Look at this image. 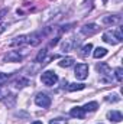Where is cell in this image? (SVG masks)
Here are the masks:
<instances>
[{
    "label": "cell",
    "instance_id": "1",
    "mask_svg": "<svg viewBox=\"0 0 123 124\" xmlns=\"http://www.w3.org/2000/svg\"><path fill=\"white\" fill-rule=\"evenodd\" d=\"M103 40L109 45H117L123 40V35H122V29H113V31H107L103 33Z\"/></svg>",
    "mask_w": 123,
    "mask_h": 124
},
{
    "label": "cell",
    "instance_id": "2",
    "mask_svg": "<svg viewBox=\"0 0 123 124\" xmlns=\"http://www.w3.org/2000/svg\"><path fill=\"white\" fill-rule=\"evenodd\" d=\"M97 71H98V74H100V79H101L103 82H110V81H112L113 74H112L110 66H109L106 62H100V63H97Z\"/></svg>",
    "mask_w": 123,
    "mask_h": 124
},
{
    "label": "cell",
    "instance_id": "3",
    "mask_svg": "<svg viewBox=\"0 0 123 124\" xmlns=\"http://www.w3.org/2000/svg\"><path fill=\"white\" fill-rule=\"evenodd\" d=\"M41 81H42L44 85L52 87V85H55V84L58 82V75H57L54 71H45V72H42V75H41Z\"/></svg>",
    "mask_w": 123,
    "mask_h": 124
},
{
    "label": "cell",
    "instance_id": "4",
    "mask_svg": "<svg viewBox=\"0 0 123 124\" xmlns=\"http://www.w3.org/2000/svg\"><path fill=\"white\" fill-rule=\"evenodd\" d=\"M74 75L77 79L84 81L88 77V65L87 63H77V66L74 69Z\"/></svg>",
    "mask_w": 123,
    "mask_h": 124
},
{
    "label": "cell",
    "instance_id": "5",
    "mask_svg": "<svg viewBox=\"0 0 123 124\" xmlns=\"http://www.w3.org/2000/svg\"><path fill=\"white\" fill-rule=\"evenodd\" d=\"M35 104L38 107H42V108H48L51 105V97H48L46 94L39 93L35 97Z\"/></svg>",
    "mask_w": 123,
    "mask_h": 124
},
{
    "label": "cell",
    "instance_id": "6",
    "mask_svg": "<svg viewBox=\"0 0 123 124\" xmlns=\"http://www.w3.org/2000/svg\"><path fill=\"white\" fill-rule=\"evenodd\" d=\"M98 31H100V28H98V25H96V23H88V25H84V26L81 28V33L86 35V36L96 35Z\"/></svg>",
    "mask_w": 123,
    "mask_h": 124
},
{
    "label": "cell",
    "instance_id": "7",
    "mask_svg": "<svg viewBox=\"0 0 123 124\" xmlns=\"http://www.w3.org/2000/svg\"><path fill=\"white\" fill-rule=\"evenodd\" d=\"M120 22H122V16L119 15H109L103 17L104 25H120Z\"/></svg>",
    "mask_w": 123,
    "mask_h": 124
},
{
    "label": "cell",
    "instance_id": "8",
    "mask_svg": "<svg viewBox=\"0 0 123 124\" xmlns=\"http://www.w3.org/2000/svg\"><path fill=\"white\" fill-rule=\"evenodd\" d=\"M23 59V55H20L19 52L16 51H10L6 56H4V61L6 62H20Z\"/></svg>",
    "mask_w": 123,
    "mask_h": 124
},
{
    "label": "cell",
    "instance_id": "9",
    "mask_svg": "<svg viewBox=\"0 0 123 124\" xmlns=\"http://www.w3.org/2000/svg\"><path fill=\"white\" fill-rule=\"evenodd\" d=\"M78 43V40H75L74 38H70V39H65V42L62 43V51L64 52H70L72 48H75Z\"/></svg>",
    "mask_w": 123,
    "mask_h": 124
},
{
    "label": "cell",
    "instance_id": "10",
    "mask_svg": "<svg viewBox=\"0 0 123 124\" xmlns=\"http://www.w3.org/2000/svg\"><path fill=\"white\" fill-rule=\"evenodd\" d=\"M26 43H28V35H20V36H16L10 42V46H22Z\"/></svg>",
    "mask_w": 123,
    "mask_h": 124
},
{
    "label": "cell",
    "instance_id": "11",
    "mask_svg": "<svg viewBox=\"0 0 123 124\" xmlns=\"http://www.w3.org/2000/svg\"><path fill=\"white\" fill-rule=\"evenodd\" d=\"M70 116L74 117V118H80V120H81V118L86 117V111L83 110V107H74V108H71Z\"/></svg>",
    "mask_w": 123,
    "mask_h": 124
},
{
    "label": "cell",
    "instance_id": "12",
    "mask_svg": "<svg viewBox=\"0 0 123 124\" xmlns=\"http://www.w3.org/2000/svg\"><path fill=\"white\" fill-rule=\"evenodd\" d=\"M107 118H109L110 121H113V123H120L122 118H123V116H122L120 111L113 110V111H109V113H107Z\"/></svg>",
    "mask_w": 123,
    "mask_h": 124
},
{
    "label": "cell",
    "instance_id": "13",
    "mask_svg": "<svg viewBox=\"0 0 123 124\" xmlns=\"http://www.w3.org/2000/svg\"><path fill=\"white\" fill-rule=\"evenodd\" d=\"M74 62H75L74 58L67 56V58H62L61 61H60V66H62V68H70V66H72V65H74Z\"/></svg>",
    "mask_w": 123,
    "mask_h": 124
},
{
    "label": "cell",
    "instance_id": "14",
    "mask_svg": "<svg viewBox=\"0 0 123 124\" xmlns=\"http://www.w3.org/2000/svg\"><path fill=\"white\" fill-rule=\"evenodd\" d=\"M107 55V49L106 48H96V51L93 52V56L96 58V59H100V58H103V56H106Z\"/></svg>",
    "mask_w": 123,
    "mask_h": 124
},
{
    "label": "cell",
    "instance_id": "15",
    "mask_svg": "<svg viewBox=\"0 0 123 124\" xmlns=\"http://www.w3.org/2000/svg\"><path fill=\"white\" fill-rule=\"evenodd\" d=\"M98 108V104L96 102V101H91V102H87L84 107H83V110L86 111V113H93V111H96Z\"/></svg>",
    "mask_w": 123,
    "mask_h": 124
},
{
    "label": "cell",
    "instance_id": "16",
    "mask_svg": "<svg viewBox=\"0 0 123 124\" xmlns=\"http://www.w3.org/2000/svg\"><path fill=\"white\" fill-rule=\"evenodd\" d=\"M13 85H15L16 88H23V87L29 85V79H28V78H18V79L13 82Z\"/></svg>",
    "mask_w": 123,
    "mask_h": 124
},
{
    "label": "cell",
    "instance_id": "17",
    "mask_svg": "<svg viewBox=\"0 0 123 124\" xmlns=\"http://www.w3.org/2000/svg\"><path fill=\"white\" fill-rule=\"evenodd\" d=\"M86 88V85L84 84H77V82H72V84H68V91H81V90H84Z\"/></svg>",
    "mask_w": 123,
    "mask_h": 124
},
{
    "label": "cell",
    "instance_id": "18",
    "mask_svg": "<svg viewBox=\"0 0 123 124\" xmlns=\"http://www.w3.org/2000/svg\"><path fill=\"white\" fill-rule=\"evenodd\" d=\"M91 49H93L91 43L84 45V46L81 48V52H80V54H81V56H84V58H86V56H88V55H90V52H91Z\"/></svg>",
    "mask_w": 123,
    "mask_h": 124
},
{
    "label": "cell",
    "instance_id": "19",
    "mask_svg": "<svg viewBox=\"0 0 123 124\" xmlns=\"http://www.w3.org/2000/svg\"><path fill=\"white\" fill-rule=\"evenodd\" d=\"M104 100H106L107 102H117V101H120V97H119L117 94H110V95H107Z\"/></svg>",
    "mask_w": 123,
    "mask_h": 124
},
{
    "label": "cell",
    "instance_id": "20",
    "mask_svg": "<svg viewBox=\"0 0 123 124\" xmlns=\"http://www.w3.org/2000/svg\"><path fill=\"white\" fill-rule=\"evenodd\" d=\"M114 77H116L117 82H122L123 81V69L122 68H116L114 69Z\"/></svg>",
    "mask_w": 123,
    "mask_h": 124
},
{
    "label": "cell",
    "instance_id": "21",
    "mask_svg": "<svg viewBox=\"0 0 123 124\" xmlns=\"http://www.w3.org/2000/svg\"><path fill=\"white\" fill-rule=\"evenodd\" d=\"M45 55H46V49H44V51H41V52H39V55L36 56V61H35V62H41V59L44 61V58H45Z\"/></svg>",
    "mask_w": 123,
    "mask_h": 124
},
{
    "label": "cell",
    "instance_id": "22",
    "mask_svg": "<svg viewBox=\"0 0 123 124\" xmlns=\"http://www.w3.org/2000/svg\"><path fill=\"white\" fill-rule=\"evenodd\" d=\"M49 124H68L67 120H62V118H55V120H51Z\"/></svg>",
    "mask_w": 123,
    "mask_h": 124
},
{
    "label": "cell",
    "instance_id": "23",
    "mask_svg": "<svg viewBox=\"0 0 123 124\" xmlns=\"http://www.w3.org/2000/svg\"><path fill=\"white\" fill-rule=\"evenodd\" d=\"M7 78H9V74H7V75H6V74H0V84H1L4 79H7Z\"/></svg>",
    "mask_w": 123,
    "mask_h": 124
},
{
    "label": "cell",
    "instance_id": "24",
    "mask_svg": "<svg viewBox=\"0 0 123 124\" xmlns=\"http://www.w3.org/2000/svg\"><path fill=\"white\" fill-rule=\"evenodd\" d=\"M4 15H7V9H3V10L0 12V20H3V17H4Z\"/></svg>",
    "mask_w": 123,
    "mask_h": 124
},
{
    "label": "cell",
    "instance_id": "25",
    "mask_svg": "<svg viewBox=\"0 0 123 124\" xmlns=\"http://www.w3.org/2000/svg\"><path fill=\"white\" fill-rule=\"evenodd\" d=\"M32 124H42V121H33Z\"/></svg>",
    "mask_w": 123,
    "mask_h": 124
},
{
    "label": "cell",
    "instance_id": "26",
    "mask_svg": "<svg viewBox=\"0 0 123 124\" xmlns=\"http://www.w3.org/2000/svg\"><path fill=\"white\" fill-rule=\"evenodd\" d=\"M116 1H120V0H116Z\"/></svg>",
    "mask_w": 123,
    "mask_h": 124
}]
</instances>
